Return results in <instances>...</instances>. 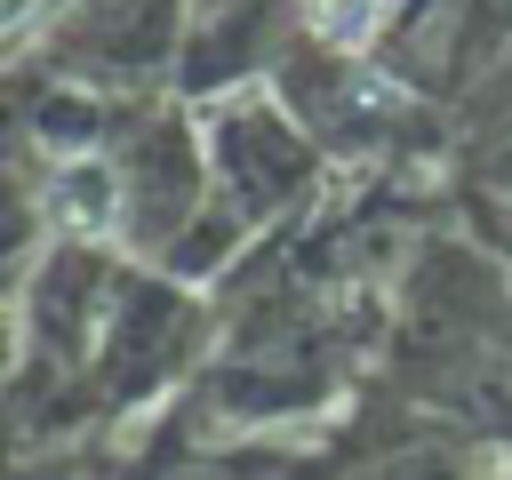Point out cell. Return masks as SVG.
<instances>
[{
    "instance_id": "cell-1",
    "label": "cell",
    "mask_w": 512,
    "mask_h": 480,
    "mask_svg": "<svg viewBox=\"0 0 512 480\" xmlns=\"http://www.w3.org/2000/svg\"><path fill=\"white\" fill-rule=\"evenodd\" d=\"M312 8V32H328V40H368V16H376V0H304Z\"/></svg>"
}]
</instances>
